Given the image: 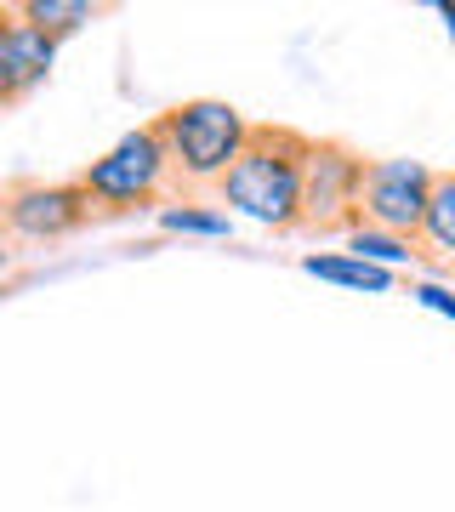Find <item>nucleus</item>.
<instances>
[{"label":"nucleus","instance_id":"obj_1","mask_svg":"<svg viewBox=\"0 0 455 512\" xmlns=\"http://www.w3.org/2000/svg\"><path fill=\"white\" fill-rule=\"evenodd\" d=\"M313 137L291 126H256L234 171L222 177L217 200L239 217L262 222L273 234H302V171H308Z\"/></svg>","mask_w":455,"mask_h":512},{"label":"nucleus","instance_id":"obj_9","mask_svg":"<svg viewBox=\"0 0 455 512\" xmlns=\"http://www.w3.org/2000/svg\"><path fill=\"white\" fill-rule=\"evenodd\" d=\"M421 256L438 262L444 274H455V171H438L433 183V205L421 222Z\"/></svg>","mask_w":455,"mask_h":512},{"label":"nucleus","instance_id":"obj_2","mask_svg":"<svg viewBox=\"0 0 455 512\" xmlns=\"http://www.w3.org/2000/svg\"><path fill=\"white\" fill-rule=\"evenodd\" d=\"M154 126L165 137L177 188H222V177L234 171V160L245 154V143H251V131H256L222 97H188L177 109H165Z\"/></svg>","mask_w":455,"mask_h":512},{"label":"nucleus","instance_id":"obj_7","mask_svg":"<svg viewBox=\"0 0 455 512\" xmlns=\"http://www.w3.org/2000/svg\"><path fill=\"white\" fill-rule=\"evenodd\" d=\"M57 46L63 40L40 35L35 23H23L12 6L0 12V103L6 109H18L35 86H46V74L57 63Z\"/></svg>","mask_w":455,"mask_h":512},{"label":"nucleus","instance_id":"obj_5","mask_svg":"<svg viewBox=\"0 0 455 512\" xmlns=\"http://www.w3.org/2000/svg\"><path fill=\"white\" fill-rule=\"evenodd\" d=\"M433 183H438V171L421 160H370L364 194H359V217L370 228H387V234H404L421 245V222H427V205H433Z\"/></svg>","mask_w":455,"mask_h":512},{"label":"nucleus","instance_id":"obj_4","mask_svg":"<svg viewBox=\"0 0 455 512\" xmlns=\"http://www.w3.org/2000/svg\"><path fill=\"white\" fill-rule=\"evenodd\" d=\"M364 160L359 148L336 143V137H313L308 171H302V234H353L359 228V194H364Z\"/></svg>","mask_w":455,"mask_h":512},{"label":"nucleus","instance_id":"obj_3","mask_svg":"<svg viewBox=\"0 0 455 512\" xmlns=\"http://www.w3.org/2000/svg\"><path fill=\"white\" fill-rule=\"evenodd\" d=\"M74 183L91 194L97 211H143V205H165L177 177H171V154H165L160 126L148 120V126L126 131L109 154H97Z\"/></svg>","mask_w":455,"mask_h":512},{"label":"nucleus","instance_id":"obj_12","mask_svg":"<svg viewBox=\"0 0 455 512\" xmlns=\"http://www.w3.org/2000/svg\"><path fill=\"white\" fill-rule=\"evenodd\" d=\"M160 228L165 234H200V239H228V211H211V205H188V200H177V205H160Z\"/></svg>","mask_w":455,"mask_h":512},{"label":"nucleus","instance_id":"obj_13","mask_svg":"<svg viewBox=\"0 0 455 512\" xmlns=\"http://www.w3.org/2000/svg\"><path fill=\"white\" fill-rule=\"evenodd\" d=\"M410 296H416L427 313H444V319L455 325V291H450V285H438V279H416V285H410Z\"/></svg>","mask_w":455,"mask_h":512},{"label":"nucleus","instance_id":"obj_11","mask_svg":"<svg viewBox=\"0 0 455 512\" xmlns=\"http://www.w3.org/2000/svg\"><path fill=\"white\" fill-rule=\"evenodd\" d=\"M23 23H35L40 35H52V40H69V35H80L103 6L97 0H18L12 6Z\"/></svg>","mask_w":455,"mask_h":512},{"label":"nucleus","instance_id":"obj_14","mask_svg":"<svg viewBox=\"0 0 455 512\" xmlns=\"http://www.w3.org/2000/svg\"><path fill=\"white\" fill-rule=\"evenodd\" d=\"M438 18H444V29H450V40H455V0H438Z\"/></svg>","mask_w":455,"mask_h":512},{"label":"nucleus","instance_id":"obj_8","mask_svg":"<svg viewBox=\"0 0 455 512\" xmlns=\"http://www.w3.org/2000/svg\"><path fill=\"white\" fill-rule=\"evenodd\" d=\"M302 274L325 279V285H342V291H370V296H387L399 285V274H387L376 262H364V256H347V251H313L302 256Z\"/></svg>","mask_w":455,"mask_h":512},{"label":"nucleus","instance_id":"obj_10","mask_svg":"<svg viewBox=\"0 0 455 512\" xmlns=\"http://www.w3.org/2000/svg\"><path fill=\"white\" fill-rule=\"evenodd\" d=\"M347 256H364V262H376V268H387V274H399V268H416L421 262V245L404 234H387V228H370V222H359L353 234L342 239Z\"/></svg>","mask_w":455,"mask_h":512},{"label":"nucleus","instance_id":"obj_6","mask_svg":"<svg viewBox=\"0 0 455 512\" xmlns=\"http://www.w3.org/2000/svg\"><path fill=\"white\" fill-rule=\"evenodd\" d=\"M91 217H97V205H91V194L80 183H6V194H0L6 234L35 239V245L80 234Z\"/></svg>","mask_w":455,"mask_h":512}]
</instances>
